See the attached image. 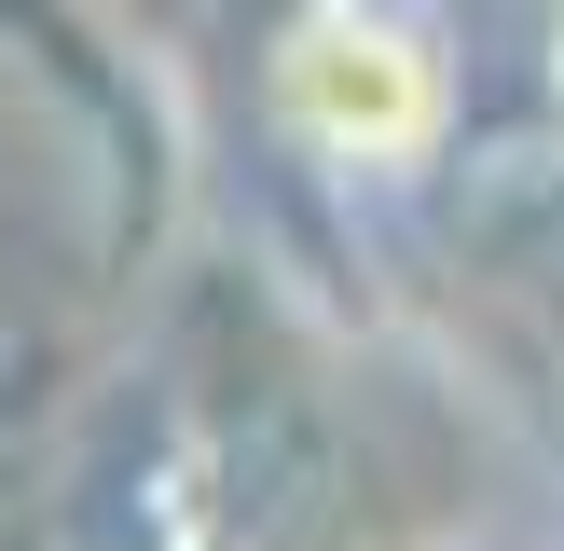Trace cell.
<instances>
[{
	"mask_svg": "<svg viewBox=\"0 0 564 551\" xmlns=\"http://www.w3.org/2000/svg\"><path fill=\"white\" fill-rule=\"evenodd\" d=\"M275 125L330 165H427L455 125V83H441L427 28L372 14V0H317L275 42Z\"/></svg>",
	"mask_w": 564,
	"mask_h": 551,
	"instance_id": "cell-1",
	"label": "cell"
}]
</instances>
